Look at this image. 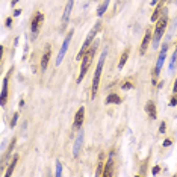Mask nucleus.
I'll list each match as a JSON object with an SVG mask.
<instances>
[{
    "label": "nucleus",
    "instance_id": "nucleus-18",
    "mask_svg": "<svg viewBox=\"0 0 177 177\" xmlns=\"http://www.w3.org/2000/svg\"><path fill=\"white\" fill-rule=\"evenodd\" d=\"M110 0H103V3H101L100 6H99V9H97V15L99 17H101L105 12H106V9H108V6H109Z\"/></svg>",
    "mask_w": 177,
    "mask_h": 177
},
{
    "label": "nucleus",
    "instance_id": "nucleus-8",
    "mask_svg": "<svg viewBox=\"0 0 177 177\" xmlns=\"http://www.w3.org/2000/svg\"><path fill=\"white\" fill-rule=\"evenodd\" d=\"M73 5H74V0H68L67 2V6H65V9H64V15H62V24H61L62 29H65L67 24H68V20H70V14H71Z\"/></svg>",
    "mask_w": 177,
    "mask_h": 177
},
{
    "label": "nucleus",
    "instance_id": "nucleus-33",
    "mask_svg": "<svg viewBox=\"0 0 177 177\" xmlns=\"http://www.w3.org/2000/svg\"><path fill=\"white\" fill-rule=\"evenodd\" d=\"M18 2H20V0H11V5H12V6H14V5H17Z\"/></svg>",
    "mask_w": 177,
    "mask_h": 177
},
{
    "label": "nucleus",
    "instance_id": "nucleus-19",
    "mask_svg": "<svg viewBox=\"0 0 177 177\" xmlns=\"http://www.w3.org/2000/svg\"><path fill=\"white\" fill-rule=\"evenodd\" d=\"M17 162H18V156H14V159H12V162H11V165L8 167L6 173H5V177H9L11 174H12V171H14V167L17 165Z\"/></svg>",
    "mask_w": 177,
    "mask_h": 177
},
{
    "label": "nucleus",
    "instance_id": "nucleus-6",
    "mask_svg": "<svg viewBox=\"0 0 177 177\" xmlns=\"http://www.w3.org/2000/svg\"><path fill=\"white\" fill-rule=\"evenodd\" d=\"M71 38H73V30H70L65 36V40L62 42V46H61V50H59V55L58 58H56V65H61L62 64V61H64V56H65V53L68 50V46H70V42H71Z\"/></svg>",
    "mask_w": 177,
    "mask_h": 177
},
{
    "label": "nucleus",
    "instance_id": "nucleus-32",
    "mask_svg": "<svg viewBox=\"0 0 177 177\" xmlns=\"http://www.w3.org/2000/svg\"><path fill=\"white\" fill-rule=\"evenodd\" d=\"M6 26H8V27H11V26H12V18H11V17L6 20Z\"/></svg>",
    "mask_w": 177,
    "mask_h": 177
},
{
    "label": "nucleus",
    "instance_id": "nucleus-17",
    "mask_svg": "<svg viewBox=\"0 0 177 177\" xmlns=\"http://www.w3.org/2000/svg\"><path fill=\"white\" fill-rule=\"evenodd\" d=\"M127 59H129V49H126V50L123 51V55L120 56V62H118V68H120V70H121V68H124Z\"/></svg>",
    "mask_w": 177,
    "mask_h": 177
},
{
    "label": "nucleus",
    "instance_id": "nucleus-5",
    "mask_svg": "<svg viewBox=\"0 0 177 177\" xmlns=\"http://www.w3.org/2000/svg\"><path fill=\"white\" fill-rule=\"evenodd\" d=\"M167 50H168V44L162 46L159 56H158V62H156V67H154V71H153V83H154V85H156V79H158V76H159V73H160V68H162L164 62H165V58H167Z\"/></svg>",
    "mask_w": 177,
    "mask_h": 177
},
{
    "label": "nucleus",
    "instance_id": "nucleus-13",
    "mask_svg": "<svg viewBox=\"0 0 177 177\" xmlns=\"http://www.w3.org/2000/svg\"><path fill=\"white\" fill-rule=\"evenodd\" d=\"M145 112L148 114V117L152 120H156L158 118V110H156V103L153 100H148L147 105H145Z\"/></svg>",
    "mask_w": 177,
    "mask_h": 177
},
{
    "label": "nucleus",
    "instance_id": "nucleus-12",
    "mask_svg": "<svg viewBox=\"0 0 177 177\" xmlns=\"http://www.w3.org/2000/svg\"><path fill=\"white\" fill-rule=\"evenodd\" d=\"M152 38H153L152 30H147V32L144 34V38H142V41H141V49H139V53H141V55H144V53L147 51L148 44H150V41H152Z\"/></svg>",
    "mask_w": 177,
    "mask_h": 177
},
{
    "label": "nucleus",
    "instance_id": "nucleus-30",
    "mask_svg": "<svg viewBox=\"0 0 177 177\" xmlns=\"http://www.w3.org/2000/svg\"><path fill=\"white\" fill-rule=\"evenodd\" d=\"M159 171H160V168H159V167H158V165H156V167L153 168V171H152V173H153V174H158Z\"/></svg>",
    "mask_w": 177,
    "mask_h": 177
},
{
    "label": "nucleus",
    "instance_id": "nucleus-16",
    "mask_svg": "<svg viewBox=\"0 0 177 177\" xmlns=\"http://www.w3.org/2000/svg\"><path fill=\"white\" fill-rule=\"evenodd\" d=\"M121 101H123V99H121L118 94L112 93V94H109V95L106 97L105 103H106V105H121Z\"/></svg>",
    "mask_w": 177,
    "mask_h": 177
},
{
    "label": "nucleus",
    "instance_id": "nucleus-4",
    "mask_svg": "<svg viewBox=\"0 0 177 177\" xmlns=\"http://www.w3.org/2000/svg\"><path fill=\"white\" fill-rule=\"evenodd\" d=\"M167 23H168V18L165 17H160L158 21H156V27H154V32H153V38H152V42H153V47L156 49L158 47V44H159L160 38H162V35L165 32V29H167Z\"/></svg>",
    "mask_w": 177,
    "mask_h": 177
},
{
    "label": "nucleus",
    "instance_id": "nucleus-20",
    "mask_svg": "<svg viewBox=\"0 0 177 177\" xmlns=\"http://www.w3.org/2000/svg\"><path fill=\"white\" fill-rule=\"evenodd\" d=\"M103 168H105V164H103V153L100 154V162H99V167H97V176H103Z\"/></svg>",
    "mask_w": 177,
    "mask_h": 177
},
{
    "label": "nucleus",
    "instance_id": "nucleus-1",
    "mask_svg": "<svg viewBox=\"0 0 177 177\" xmlns=\"http://www.w3.org/2000/svg\"><path fill=\"white\" fill-rule=\"evenodd\" d=\"M95 50H97V42L94 41L91 46H89V49L85 51L83 58H82V64H80V73H79V77H77V83H80L82 80H83L85 74L88 73V70L91 67V64H93V59H94V55H95Z\"/></svg>",
    "mask_w": 177,
    "mask_h": 177
},
{
    "label": "nucleus",
    "instance_id": "nucleus-10",
    "mask_svg": "<svg viewBox=\"0 0 177 177\" xmlns=\"http://www.w3.org/2000/svg\"><path fill=\"white\" fill-rule=\"evenodd\" d=\"M83 118H85V108L82 106V108H79L76 112V115H74V123H73V127L74 129H80L82 127V124H83Z\"/></svg>",
    "mask_w": 177,
    "mask_h": 177
},
{
    "label": "nucleus",
    "instance_id": "nucleus-21",
    "mask_svg": "<svg viewBox=\"0 0 177 177\" xmlns=\"http://www.w3.org/2000/svg\"><path fill=\"white\" fill-rule=\"evenodd\" d=\"M176 61H177V49H176V51L173 53V56H171V61H169V65H168L169 70H173V68H174V65H176Z\"/></svg>",
    "mask_w": 177,
    "mask_h": 177
},
{
    "label": "nucleus",
    "instance_id": "nucleus-11",
    "mask_svg": "<svg viewBox=\"0 0 177 177\" xmlns=\"http://www.w3.org/2000/svg\"><path fill=\"white\" fill-rule=\"evenodd\" d=\"M103 176L105 177H110L114 176V153H110L106 164H105V171H103Z\"/></svg>",
    "mask_w": 177,
    "mask_h": 177
},
{
    "label": "nucleus",
    "instance_id": "nucleus-26",
    "mask_svg": "<svg viewBox=\"0 0 177 177\" xmlns=\"http://www.w3.org/2000/svg\"><path fill=\"white\" fill-rule=\"evenodd\" d=\"M17 120H18V112H15L14 117H12V120H11V127H14L15 124H17Z\"/></svg>",
    "mask_w": 177,
    "mask_h": 177
},
{
    "label": "nucleus",
    "instance_id": "nucleus-31",
    "mask_svg": "<svg viewBox=\"0 0 177 177\" xmlns=\"http://www.w3.org/2000/svg\"><path fill=\"white\" fill-rule=\"evenodd\" d=\"M173 93L177 94V79L174 80V86H173Z\"/></svg>",
    "mask_w": 177,
    "mask_h": 177
},
{
    "label": "nucleus",
    "instance_id": "nucleus-29",
    "mask_svg": "<svg viewBox=\"0 0 177 177\" xmlns=\"http://www.w3.org/2000/svg\"><path fill=\"white\" fill-rule=\"evenodd\" d=\"M171 144H173V141H171V139H165V141H164V147H169Z\"/></svg>",
    "mask_w": 177,
    "mask_h": 177
},
{
    "label": "nucleus",
    "instance_id": "nucleus-28",
    "mask_svg": "<svg viewBox=\"0 0 177 177\" xmlns=\"http://www.w3.org/2000/svg\"><path fill=\"white\" fill-rule=\"evenodd\" d=\"M169 105H171V106H176V105H177V94H174V95L171 97V100H169Z\"/></svg>",
    "mask_w": 177,
    "mask_h": 177
},
{
    "label": "nucleus",
    "instance_id": "nucleus-2",
    "mask_svg": "<svg viewBox=\"0 0 177 177\" xmlns=\"http://www.w3.org/2000/svg\"><path fill=\"white\" fill-rule=\"evenodd\" d=\"M106 55H108V49H103L100 58H99V62H97V67H95V73H94L93 77V86H91V99L93 100L97 97V93H99V85H100V77H101V71H103Z\"/></svg>",
    "mask_w": 177,
    "mask_h": 177
},
{
    "label": "nucleus",
    "instance_id": "nucleus-3",
    "mask_svg": "<svg viewBox=\"0 0 177 177\" xmlns=\"http://www.w3.org/2000/svg\"><path fill=\"white\" fill-rule=\"evenodd\" d=\"M100 29H101V21H97L95 24L91 27V30L88 32V35H86V38H85V41H83V46H82V49H80V51H79V55H77V61H82V58H83V55H85V51L89 49V46L94 42V38H95V35L100 32Z\"/></svg>",
    "mask_w": 177,
    "mask_h": 177
},
{
    "label": "nucleus",
    "instance_id": "nucleus-22",
    "mask_svg": "<svg viewBox=\"0 0 177 177\" xmlns=\"http://www.w3.org/2000/svg\"><path fill=\"white\" fill-rule=\"evenodd\" d=\"M133 88V82H130V80H126L124 83L121 85V89L123 91H129V89H132Z\"/></svg>",
    "mask_w": 177,
    "mask_h": 177
},
{
    "label": "nucleus",
    "instance_id": "nucleus-24",
    "mask_svg": "<svg viewBox=\"0 0 177 177\" xmlns=\"http://www.w3.org/2000/svg\"><path fill=\"white\" fill-rule=\"evenodd\" d=\"M61 174H62V164L58 160V162H56V173H55V176L59 177Z\"/></svg>",
    "mask_w": 177,
    "mask_h": 177
},
{
    "label": "nucleus",
    "instance_id": "nucleus-9",
    "mask_svg": "<svg viewBox=\"0 0 177 177\" xmlns=\"http://www.w3.org/2000/svg\"><path fill=\"white\" fill-rule=\"evenodd\" d=\"M11 73H8L5 79H3V83H2V95H0V101H2V106L6 105V100H8V80Z\"/></svg>",
    "mask_w": 177,
    "mask_h": 177
},
{
    "label": "nucleus",
    "instance_id": "nucleus-25",
    "mask_svg": "<svg viewBox=\"0 0 177 177\" xmlns=\"http://www.w3.org/2000/svg\"><path fill=\"white\" fill-rule=\"evenodd\" d=\"M167 132V124H165V121H162L159 126V133H165Z\"/></svg>",
    "mask_w": 177,
    "mask_h": 177
},
{
    "label": "nucleus",
    "instance_id": "nucleus-15",
    "mask_svg": "<svg viewBox=\"0 0 177 177\" xmlns=\"http://www.w3.org/2000/svg\"><path fill=\"white\" fill-rule=\"evenodd\" d=\"M82 141H83V132L80 130V132H79V135H77V138H76V141H74V147H73V154H74V158L79 156L80 147H82Z\"/></svg>",
    "mask_w": 177,
    "mask_h": 177
},
{
    "label": "nucleus",
    "instance_id": "nucleus-14",
    "mask_svg": "<svg viewBox=\"0 0 177 177\" xmlns=\"http://www.w3.org/2000/svg\"><path fill=\"white\" fill-rule=\"evenodd\" d=\"M50 55H51V49H50V46L47 44V47H46V51H44V55H42V58H41V70H42V71H44V70H47V67H49Z\"/></svg>",
    "mask_w": 177,
    "mask_h": 177
},
{
    "label": "nucleus",
    "instance_id": "nucleus-27",
    "mask_svg": "<svg viewBox=\"0 0 177 177\" xmlns=\"http://www.w3.org/2000/svg\"><path fill=\"white\" fill-rule=\"evenodd\" d=\"M15 141H17V139H15V138H14V139H12V141H11V145H9L8 152H6V156H9V154H11V152H12V148H14V145H15Z\"/></svg>",
    "mask_w": 177,
    "mask_h": 177
},
{
    "label": "nucleus",
    "instance_id": "nucleus-23",
    "mask_svg": "<svg viewBox=\"0 0 177 177\" xmlns=\"http://www.w3.org/2000/svg\"><path fill=\"white\" fill-rule=\"evenodd\" d=\"M159 15H160V8H156L154 9V12H153V15H152V21H158L159 20Z\"/></svg>",
    "mask_w": 177,
    "mask_h": 177
},
{
    "label": "nucleus",
    "instance_id": "nucleus-34",
    "mask_svg": "<svg viewBox=\"0 0 177 177\" xmlns=\"http://www.w3.org/2000/svg\"><path fill=\"white\" fill-rule=\"evenodd\" d=\"M14 14H15V15H20V14H21V9H15V12H14Z\"/></svg>",
    "mask_w": 177,
    "mask_h": 177
},
{
    "label": "nucleus",
    "instance_id": "nucleus-7",
    "mask_svg": "<svg viewBox=\"0 0 177 177\" xmlns=\"http://www.w3.org/2000/svg\"><path fill=\"white\" fill-rule=\"evenodd\" d=\"M42 21H44V15H42V12H35V15L32 17V23H30V30H32L34 38L38 35V32H40V27H41Z\"/></svg>",
    "mask_w": 177,
    "mask_h": 177
},
{
    "label": "nucleus",
    "instance_id": "nucleus-35",
    "mask_svg": "<svg viewBox=\"0 0 177 177\" xmlns=\"http://www.w3.org/2000/svg\"><path fill=\"white\" fill-rule=\"evenodd\" d=\"M158 2H159V0H152V6H154V5H156Z\"/></svg>",
    "mask_w": 177,
    "mask_h": 177
}]
</instances>
